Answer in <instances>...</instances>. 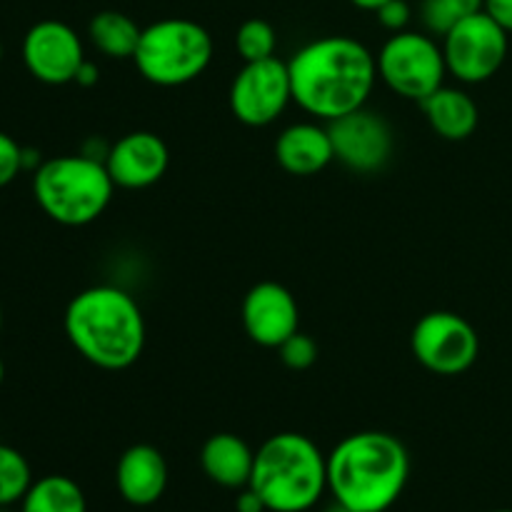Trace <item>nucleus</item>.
Masks as SVG:
<instances>
[{"label": "nucleus", "mask_w": 512, "mask_h": 512, "mask_svg": "<svg viewBox=\"0 0 512 512\" xmlns=\"http://www.w3.org/2000/svg\"><path fill=\"white\" fill-rule=\"evenodd\" d=\"M288 70L293 103L323 123L365 108L378 80L375 55L350 35L310 40L288 60Z\"/></svg>", "instance_id": "1"}, {"label": "nucleus", "mask_w": 512, "mask_h": 512, "mask_svg": "<svg viewBox=\"0 0 512 512\" xmlns=\"http://www.w3.org/2000/svg\"><path fill=\"white\" fill-rule=\"evenodd\" d=\"M408 478V448L383 430L348 435L328 455V493L350 512L390 510Z\"/></svg>", "instance_id": "2"}, {"label": "nucleus", "mask_w": 512, "mask_h": 512, "mask_svg": "<svg viewBox=\"0 0 512 512\" xmlns=\"http://www.w3.org/2000/svg\"><path fill=\"white\" fill-rule=\"evenodd\" d=\"M65 335L80 358L100 370H125L145 350V318L138 300L115 285H93L65 308Z\"/></svg>", "instance_id": "3"}, {"label": "nucleus", "mask_w": 512, "mask_h": 512, "mask_svg": "<svg viewBox=\"0 0 512 512\" xmlns=\"http://www.w3.org/2000/svg\"><path fill=\"white\" fill-rule=\"evenodd\" d=\"M250 488L268 512H308L328 490V455L300 433H278L255 450Z\"/></svg>", "instance_id": "4"}, {"label": "nucleus", "mask_w": 512, "mask_h": 512, "mask_svg": "<svg viewBox=\"0 0 512 512\" xmlns=\"http://www.w3.org/2000/svg\"><path fill=\"white\" fill-rule=\"evenodd\" d=\"M115 183L105 160L85 153L58 155L40 163L33 173V195L38 208L65 228L95 223L113 200Z\"/></svg>", "instance_id": "5"}, {"label": "nucleus", "mask_w": 512, "mask_h": 512, "mask_svg": "<svg viewBox=\"0 0 512 512\" xmlns=\"http://www.w3.org/2000/svg\"><path fill=\"white\" fill-rule=\"evenodd\" d=\"M213 35L190 18H163L145 25L133 63L148 83L178 88L193 83L213 60Z\"/></svg>", "instance_id": "6"}, {"label": "nucleus", "mask_w": 512, "mask_h": 512, "mask_svg": "<svg viewBox=\"0 0 512 512\" xmlns=\"http://www.w3.org/2000/svg\"><path fill=\"white\" fill-rule=\"evenodd\" d=\"M378 60V78L405 100L423 103L428 95L443 88L448 78L443 45L428 33L400 30L383 43Z\"/></svg>", "instance_id": "7"}, {"label": "nucleus", "mask_w": 512, "mask_h": 512, "mask_svg": "<svg viewBox=\"0 0 512 512\" xmlns=\"http://www.w3.org/2000/svg\"><path fill=\"white\" fill-rule=\"evenodd\" d=\"M448 75L458 83L478 85L495 78L508 60L510 33L485 10L468 15L443 35Z\"/></svg>", "instance_id": "8"}, {"label": "nucleus", "mask_w": 512, "mask_h": 512, "mask_svg": "<svg viewBox=\"0 0 512 512\" xmlns=\"http://www.w3.org/2000/svg\"><path fill=\"white\" fill-rule=\"evenodd\" d=\"M410 350L425 370L443 378L468 373L480 355L478 330L458 313L433 310L415 323Z\"/></svg>", "instance_id": "9"}, {"label": "nucleus", "mask_w": 512, "mask_h": 512, "mask_svg": "<svg viewBox=\"0 0 512 512\" xmlns=\"http://www.w3.org/2000/svg\"><path fill=\"white\" fill-rule=\"evenodd\" d=\"M230 113L248 128H265L275 123L293 103L288 63L275 58L243 63L235 73L228 93Z\"/></svg>", "instance_id": "10"}, {"label": "nucleus", "mask_w": 512, "mask_h": 512, "mask_svg": "<svg viewBox=\"0 0 512 512\" xmlns=\"http://www.w3.org/2000/svg\"><path fill=\"white\" fill-rule=\"evenodd\" d=\"M20 55L28 73L45 85L75 83L80 65L88 60L80 35L63 20H40L30 25Z\"/></svg>", "instance_id": "11"}, {"label": "nucleus", "mask_w": 512, "mask_h": 512, "mask_svg": "<svg viewBox=\"0 0 512 512\" xmlns=\"http://www.w3.org/2000/svg\"><path fill=\"white\" fill-rule=\"evenodd\" d=\"M335 160L353 173H378L393 155V128L380 113L360 108L328 123Z\"/></svg>", "instance_id": "12"}, {"label": "nucleus", "mask_w": 512, "mask_h": 512, "mask_svg": "<svg viewBox=\"0 0 512 512\" xmlns=\"http://www.w3.org/2000/svg\"><path fill=\"white\" fill-rule=\"evenodd\" d=\"M240 318H243L245 335L260 348L278 350L290 335L300 330L298 300L285 285L273 280L253 285L245 293Z\"/></svg>", "instance_id": "13"}, {"label": "nucleus", "mask_w": 512, "mask_h": 512, "mask_svg": "<svg viewBox=\"0 0 512 512\" xmlns=\"http://www.w3.org/2000/svg\"><path fill=\"white\" fill-rule=\"evenodd\" d=\"M170 165V150L160 135L150 130H135L110 145L105 168L115 188L143 190L158 183Z\"/></svg>", "instance_id": "14"}, {"label": "nucleus", "mask_w": 512, "mask_h": 512, "mask_svg": "<svg viewBox=\"0 0 512 512\" xmlns=\"http://www.w3.org/2000/svg\"><path fill=\"white\" fill-rule=\"evenodd\" d=\"M115 488L125 503L150 508L168 488V463L163 453L148 443L130 445L115 465Z\"/></svg>", "instance_id": "15"}, {"label": "nucleus", "mask_w": 512, "mask_h": 512, "mask_svg": "<svg viewBox=\"0 0 512 512\" xmlns=\"http://www.w3.org/2000/svg\"><path fill=\"white\" fill-rule=\"evenodd\" d=\"M275 160L290 175H318L335 160L328 125L293 123L275 140Z\"/></svg>", "instance_id": "16"}, {"label": "nucleus", "mask_w": 512, "mask_h": 512, "mask_svg": "<svg viewBox=\"0 0 512 512\" xmlns=\"http://www.w3.org/2000/svg\"><path fill=\"white\" fill-rule=\"evenodd\" d=\"M255 450L240 435L218 433L210 435L200 448V468L210 483L228 490H240L250 485Z\"/></svg>", "instance_id": "17"}, {"label": "nucleus", "mask_w": 512, "mask_h": 512, "mask_svg": "<svg viewBox=\"0 0 512 512\" xmlns=\"http://www.w3.org/2000/svg\"><path fill=\"white\" fill-rule=\"evenodd\" d=\"M423 108L425 120L430 123V128L445 140H468L470 135L478 130L480 123V110L478 103L473 100V95L465 93L463 88H453V85H443V88L435 90L433 95L420 103Z\"/></svg>", "instance_id": "18"}, {"label": "nucleus", "mask_w": 512, "mask_h": 512, "mask_svg": "<svg viewBox=\"0 0 512 512\" xmlns=\"http://www.w3.org/2000/svg\"><path fill=\"white\" fill-rule=\"evenodd\" d=\"M143 28L130 15L118 10H100L90 18L88 38L98 53L113 60H133Z\"/></svg>", "instance_id": "19"}, {"label": "nucleus", "mask_w": 512, "mask_h": 512, "mask_svg": "<svg viewBox=\"0 0 512 512\" xmlns=\"http://www.w3.org/2000/svg\"><path fill=\"white\" fill-rule=\"evenodd\" d=\"M20 512H88V500L68 475H45L33 480L20 500Z\"/></svg>", "instance_id": "20"}, {"label": "nucleus", "mask_w": 512, "mask_h": 512, "mask_svg": "<svg viewBox=\"0 0 512 512\" xmlns=\"http://www.w3.org/2000/svg\"><path fill=\"white\" fill-rule=\"evenodd\" d=\"M33 485V470L23 453L0 443V508L20 503Z\"/></svg>", "instance_id": "21"}, {"label": "nucleus", "mask_w": 512, "mask_h": 512, "mask_svg": "<svg viewBox=\"0 0 512 512\" xmlns=\"http://www.w3.org/2000/svg\"><path fill=\"white\" fill-rule=\"evenodd\" d=\"M485 10V0H423L420 8V18L428 28L430 35H440L443 38L455 23H460L468 15Z\"/></svg>", "instance_id": "22"}, {"label": "nucleus", "mask_w": 512, "mask_h": 512, "mask_svg": "<svg viewBox=\"0 0 512 512\" xmlns=\"http://www.w3.org/2000/svg\"><path fill=\"white\" fill-rule=\"evenodd\" d=\"M275 48H278V33L263 18L245 20L235 33V50L243 58V63L275 58Z\"/></svg>", "instance_id": "23"}, {"label": "nucleus", "mask_w": 512, "mask_h": 512, "mask_svg": "<svg viewBox=\"0 0 512 512\" xmlns=\"http://www.w3.org/2000/svg\"><path fill=\"white\" fill-rule=\"evenodd\" d=\"M278 350H280V360L285 363V368L295 370V373L313 368L315 360H318V343H315L310 335L300 333V330L295 335H290V338L285 340Z\"/></svg>", "instance_id": "24"}, {"label": "nucleus", "mask_w": 512, "mask_h": 512, "mask_svg": "<svg viewBox=\"0 0 512 512\" xmlns=\"http://www.w3.org/2000/svg\"><path fill=\"white\" fill-rule=\"evenodd\" d=\"M23 170V145L0 130V188L13 183Z\"/></svg>", "instance_id": "25"}, {"label": "nucleus", "mask_w": 512, "mask_h": 512, "mask_svg": "<svg viewBox=\"0 0 512 512\" xmlns=\"http://www.w3.org/2000/svg\"><path fill=\"white\" fill-rule=\"evenodd\" d=\"M380 25L390 33H400V30H408L410 18H413V10H410L408 0H388V3L380 5L375 10Z\"/></svg>", "instance_id": "26"}, {"label": "nucleus", "mask_w": 512, "mask_h": 512, "mask_svg": "<svg viewBox=\"0 0 512 512\" xmlns=\"http://www.w3.org/2000/svg\"><path fill=\"white\" fill-rule=\"evenodd\" d=\"M485 13L493 15L498 25L512 35V0H485Z\"/></svg>", "instance_id": "27"}, {"label": "nucleus", "mask_w": 512, "mask_h": 512, "mask_svg": "<svg viewBox=\"0 0 512 512\" xmlns=\"http://www.w3.org/2000/svg\"><path fill=\"white\" fill-rule=\"evenodd\" d=\"M235 512H268L260 495L253 488H240L238 498H235Z\"/></svg>", "instance_id": "28"}, {"label": "nucleus", "mask_w": 512, "mask_h": 512, "mask_svg": "<svg viewBox=\"0 0 512 512\" xmlns=\"http://www.w3.org/2000/svg\"><path fill=\"white\" fill-rule=\"evenodd\" d=\"M100 80V70L98 65L93 63V60H85L83 65H80L78 75H75V83L80 85V88H93L95 83Z\"/></svg>", "instance_id": "29"}, {"label": "nucleus", "mask_w": 512, "mask_h": 512, "mask_svg": "<svg viewBox=\"0 0 512 512\" xmlns=\"http://www.w3.org/2000/svg\"><path fill=\"white\" fill-rule=\"evenodd\" d=\"M350 3H353L355 8L370 10V13H375V10H378L383 3H388V0H350Z\"/></svg>", "instance_id": "30"}, {"label": "nucleus", "mask_w": 512, "mask_h": 512, "mask_svg": "<svg viewBox=\"0 0 512 512\" xmlns=\"http://www.w3.org/2000/svg\"><path fill=\"white\" fill-rule=\"evenodd\" d=\"M3 378H5V363L3 358H0V385H3Z\"/></svg>", "instance_id": "31"}, {"label": "nucleus", "mask_w": 512, "mask_h": 512, "mask_svg": "<svg viewBox=\"0 0 512 512\" xmlns=\"http://www.w3.org/2000/svg\"><path fill=\"white\" fill-rule=\"evenodd\" d=\"M328 512H350V510H345V508H343V505H338V503H335V505H333V508H330Z\"/></svg>", "instance_id": "32"}, {"label": "nucleus", "mask_w": 512, "mask_h": 512, "mask_svg": "<svg viewBox=\"0 0 512 512\" xmlns=\"http://www.w3.org/2000/svg\"><path fill=\"white\" fill-rule=\"evenodd\" d=\"M0 63H3V40H0Z\"/></svg>", "instance_id": "33"}, {"label": "nucleus", "mask_w": 512, "mask_h": 512, "mask_svg": "<svg viewBox=\"0 0 512 512\" xmlns=\"http://www.w3.org/2000/svg\"><path fill=\"white\" fill-rule=\"evenodd\" d=\"M0 330H3V308H0Z\"/></svg>", "instance_id": "34"}, {"label": "nucleus", "mask_w": 512, "mask_h": 512, "mask_svg": "<svg viewBox=\"0 0 512 512\" xmlns=\"http://www.w3.org/2000/svg\"><path fill=\"white\" fill-rule=\"evenodd\" d=\"M493 512H512V508H500V510H493Z\"/></svg>", "instance_id": "35"}]
</instances>
